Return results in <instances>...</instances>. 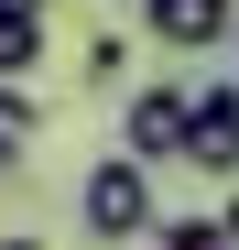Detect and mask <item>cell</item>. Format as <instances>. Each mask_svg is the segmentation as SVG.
<instances>
[{"mask_svg": "<svg viewBox=\"0 0 239 250\" xmlns=\"http://www.w3.org/2000/svg\"><path fill=\"white\" fill-rule=\"evenodd\" d=\"M76 218H87V239H109V250L152 239V229H163V207H152V163H131V152L87 163V185H76Z\"/></svg>", "mask_w": 239, "mask_h": 250, "instance_id": "6da1fadb", "label": "cell"}, {"mask_svg": "<svg viewBox=\"0 0 239 250\" xmlns=\"http://www.w3.org/2000/svg\"><path fill=\"white\" fill-rule=\"evenodd\" d=\"M185 163L239 185V76L228 87H185Z\"/></svg>", "mask_w": 239, "mask_h": 250, "instance_id": "7a4b0ae2", "label": "cell"}, {"mask_svg": "<svg viewBox=\"0 0 239 250\" xmlns=\"http://www.w3.org/2000/svg\"><path fill=\"white\" fill-rule=\"evenodd\" d=\"M120 152L131 163H185V87H141L120 109Z\"/></svg>", "mask_w": 239, "mask_h": 250, "instance_id": "3957f363", "label": "cell"}, {"mask_svg": "<svg viewBox=\"0 0 239 250\" xmlns=\"http://www.w3.org/2000/svg\"><path fill=\"white\" fill-rule=\"evenodd\" d=\"M228 22H239V0H141V33L174 44V55H218Z\"/></svg>", "mask_w": 239, "mask_h": 250, "instance_id": "277c9868", "label": "cell"}, {"mask_svg": "<svg viewBox=\"0 0 239 250\" xmlns=\"http://www.w3.org/2000/svg\"><path fill=\"white\" fill-rule=\"evenodd\" d=\"M44 44H55V0H0V76H22L44 65Z\"/></svg>", "mask_w": 239, "mask_h": 250, "instance_id": "5b68a950", "label": "cell"}, {"mask_svg": "<svg viewBox=\"0 0 239 250\" xmlns=\"http://www.w3.org/2000/svg\"><path fill=\"white\" fill-rule=\"evenodd\" d=\"M76 76H87V87H120V76H131V33H87V44H76Z\"/></svg>", "mask_w": 239, "mask_h": 250, "instance_id": "8992f818", "label": "cell"}, {"mask_svg": "<svg viewBox=\"0 0 239 250\" xmlns=\"http://www.w3.org/2000/svg\"><path fill=\"white\" fill-rule=\"evenodd\" d=\"M33 131H44V109H33L11 76H0V163H22V142H33Z\"/></svg>", "mask_w": 239, "mask_h": 250, "instance_id": "52a82bcc", "label": "cell"}, {"mask_svg": "<svg viewBox=\"0 0 239 250\" xmlns=\"http://www.w3.org/2000/svg\"><path fill=\"white\" fill-rule=\"evenodd\" d=\"M152 239H163V250H239V239H228V218H163Z\"/></svg>", "mask_w": 239, "mask_h": 250, "instance_id": "ba28073f", "label": "cell"}, {"mask_svg": "<svg viewBox=\"0 0 239 250\" xmlns=\"http://www.w3.org/2000/svg\"><path fill=\"white\" fill-rule=\"evenodd\" d=\"M0 250H44V239H0Z\"/></svg>", "mask_w": 239, "mask_h": 250, "instance_id": "9c48e42d", "label": "cell"}, {"mask_svg": "<svg viewBox=\"0 0 239 250\" xmlns=\"http://www.w3.org/2000/svg\"><path fill=\"white\" fill-rule=\"evenodd\" d=\"M0 174H11V163H0Z\"/></svg>", "mask_w": 239, "mask_h": 250, "instance_id": "30bf717a", "label": "cell"}]
</instances>
